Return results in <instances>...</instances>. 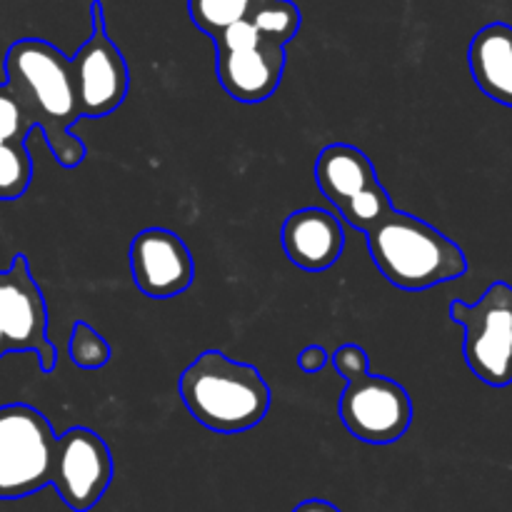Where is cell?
<instances>
[{
	"label": "cell",
	"instance_id": "1",
	"mask_svg": "<svg viewBox=\"0 0 512 512\" xmlns=\"http://www.w3.org/2000/svg\"><path fill=\"white\" fill-rule=\"evenodd\" d=\"M5 83L33 115L60 168H78L85 160V143L70 128L83 115L68 55L48 40H15L5 53Z\"/></svg>",
	"mask_w": 512,
	"mask_h": 512
},
{
	"label": "cell",
	"instance_id": "2",
	"mask_svg": "<svg viewBox=\"0 0 512 512\" xmlns=\"http://www.w3.org/2000/svg\"><path fill=\"white\" fill-rule=\"evenodd\" d=\"M188 413L213 433L235 435L255 428L270 410V385L255 365L205 350L178 380Z\"/></svg>",
	"mask_w": 512,
	"mask_h": 512
},
{
	"label": "cell",
	"instance_id": "3",
	"mask_svg": "<svg viewBox=\"0 0 512 512\" xmlns=\"http://www.w3.org/2000/svg\"><path fill=\"white\" fill-rule=\"evenodd\" d=\"M368 240L375 268L400 290H430L468 273L465 250L423 218L395 208Z\"/></svg>",
	"mask_w": 512,
	"mask_h": 512
},
{
	"label": "cell",
	"instance_id": "4",
	"mask_svg": "<svg viewBox=\"0 0 512 512\" xmlns=\"http://www.w3.org/2000/svg\"><path fill=\"white\" fill-rule=\"evenodd\" d=\"M58 435L40 410L0 405V500H20L53 485Z\"/></svg>",
	"mask_w": 512,
	"mask_h": 512
},
{
	"label": "cell",
	"instance_id": "5",
	"mask_svg": "<svg viewBox=\"0 0 512 512\" xmlns=\"http://www.w3.org/2000/svg\"><path fill=\"white\" fill-rule=\"evenodd\" d=\"M448 313L465 330L463 355L470 373L490 388L512 385V285L495 280L478 303L453 300Z\"/></svg>",
	"mask_w": 512,
	"mask_h": 512
},
{
	"label": "cell",
	"instance_id": "6",
	"mask_svg": "<svg viewBox=\"0 0 512 512\" xmlns=\"http://www.w3.org/2000/svg\"><path fill=\"white\" fill-rule=\"evenodd\" d=\"M70 65H73L83 118H105L125 103L130 90V70L123 50L108 35L100 0L90 3V35L70 58Z\"/></svg>",
	"mask_w": 512,
	"mask_h": 512
},
{
	"label": "cell",
	"instance_id": "7",
	"mask_svg": "<svg viewBox=\"0 0 512 512\" xmlns=\"http://www.w3.org/2000/svg\"><path fill=\"white\" fill-rule=\"evenodd\" d=\"M0 325L10 353H33L43 373H53L58 350L48 338V308L28 258L18 253L0 270Z\"/></svg>",
	"mask_w": 512,
	"mask_h": 512
},
{
	"label": "cell",
	"instance_id": "8",
	"mask_svg": "<svg viewBox=\"0 0 512 512\" xmlns=\"http://www.w3.org/2000/svg\"><path fill=\"white\" fill-rule=\"evenodd\" d=\"M340 420L360 443H398L413 425V400L403 385L385 375H360L345 385Z\"/></svg>",
	"mask_w": 512,
	"mask_h": 512
},
{
	"label": "cell",
	"instance_id": "9",
	"mask_svg": "<svg viewBox=\"0 0 512 512\" xmlns=\"http://www.w3.org/2000/svg\"><path fill=\"white\" fill-rule=\"evenodd\" d=\"M113 473V453L95 430L78 425L58 435L53 488L70 510H93L108 493Z\"/></svg>",
	"mask_w": 512,
	"mask_h": 512
},
{
	"label": "cell",
	"instance_id": "10",
	"mask_svg": "<svg viewBox=\"0 0 512 512\" xmlns=\"http://www.w3.org/2000/svg\"><path fill=\"white\" fill-rule=\"evenodd\" d=\"M130 275L145 298L170 300L195 280V260L185 240L168 228H145L130 243Z\"/></svg>",
	"mask_w": 512,
	"mask_h": 512
},
{
	"label": "cell",
	"instance_id": "11",
	"mask_svg": "<svg viewBox=\"0 0 512 512\" xmlns=\"http://www.w3.org/2000/svg\"><path fill=\"white\" fill-rule=\"evenodd\" d=\"M285 255L308 273L333 268L345 250V230L335 213L323 208H300L290 213L280 233Z\"/></svg>",
	"mask_w": 512,
	"mask_h": 512
},
{
	"label": "cell",
	"instance_id": "12",
	"mask_svg": "<svg viewBox=\"0 0 512 512\" xmlns=\"http://www.w3.org/2000/svg\"><path fill=\"white\" fill-rule=\"evenodd\" d=\"M285 48L260 43L238 53L215 55V75L233 100L255 105L268 100L278 90L285 73Z\"/></svg>",
	"mask_w": 512,
	"mask_h": 512
},
{
	"label": "cell",
	"instance_id": "13",
	"mask_svg": "<svg viewBox=\"0 0 512 512\" xmlns=\"http://www.w3.org/2000/svg\"><path fill=\"white\" fill-rule=\"evenodd\" d=\"M468 65L490 100L512 108V25L498 20L480 28L470 40Z\"/></svg>",
	"mask_w": 512,
	"mask_h": 512
},
{
	"label": "cell",
	"instance_id": "14",
	"mask_svg": "<svg viewBox=\"0 0 512 512\" xmlns=\"http://www.w3.org/2000/svg\"><path fill=\"white\" fill-rule=\"evenodd\" d=\"M315 183L335 210L365 188L378 183L368 153L348 143H330L315 160Z\"/></svg>",
	"mask_w": 512,
	"mask_h": 512
},
{
	"label": "cell",
	"instance_id": "15",
	"mask_svg": "<svg viewBox=\"0 0 512 512\" xmlns=\"http://www.w3.org/2000/svg\"><path fill=\"white\" fill-rule=\"evenodd\" d=\"M250 23L258 28L265 43L285 48L298 35L303 15L293 0H258L250 13Z\"/></svg>",
	"mask_w": 512,
	"mask_h": 512
},
{
	"label": "cell",
	"instance_id": "16",
	"mask_svg": "<svg viewBox=\"0 0 512 512\" xmlns=\"http://www.w3.org/2000/svg\"><path fill=\"white\" fill-rule=\"evenodd\" d=\"M258 0H188V15L198 30L215 38L230 25L248 20Z\"/></svg>",
	"mask_w": 512,
	"mask_h": 512
},
{
	"label": "cell",
	"instance_id": "17",
	"mask_svg": "<svg viewBox=\"0 0 512 512\" xmlns=\"http://www.w3.org/2000/svg\"><path fill=\"white\" fill-rule=\"evenodd\" d=\"M395 210L390 193L383 188V183H373L370 188H365L363 193H358L355 198H350L348 203L340 205L335 213L350 225V228L360 230V233H370L375 225L383 223L390 213Z\"/></svg>",
	"mask_w": 512,
	"mask_h": 512
},
{
	"label": "cell",
	"instance_id": "18",
	"mask_svg": "<svg viewBox=\"0 0 512 512\" xmlns=\"http://www.w3.org/2000/svg\"><path fill=\"white\" fill-rule=\"evenodd\" d=\"M33 180V158L28 143L0 145V200L23 198Z\"/></svg>",
	"mask_w": 512,
	"mask_h": 512
},
{
	"label": "cell",
	"instance_id": "19",
	"mask_svg": "<svg viewBox=\"0 0 512 512\" xmlns=\"http://www.w3.org/2000/svg\"><path fill=\"white\" fill-rule=\"evenodd\" d=\"M68 353L73 365L83 370H100L110 363L113 358V350L110 343L85 320H75L73 330H70V343Z\"/></svg>",
	"mask_w": 512,
	"mask_h": 512
},
{
	"label": "cell",
	"instance_id": "20",
	"mask_svg": "<svg viewBox=\"0 0 512 512\" xmlns=\"http://www.w3.org/2000/svg\"><path fill=\"white\" fill-rule=\"evenodd\" d=\"M38 128L33 115L15 95L8 83L0 85V145L5 143H28V135Z\"/></svg>",
	"mask_w": 512,
	"mask_h": 512
},
{
	"label": "cell",
	"instance_id": "21",
	"mask_svg": "<svg viewBox=\"0 0 512 512\" xmlns=\"http://www.w3.org/2000/svg\"><path fill=\"white\" fill-rule=\"evenodd\" d=\"M210 40H213V45H215V55L238 53V50H248V48H255V45L263 43L258 28L250 23V18L230 25V28H225L223 33H218L215 38H210Z\"/></svg>",
	"mask_w": 512,
	"mask_h": 512
},
{
	"label": "cell",
	"instance_id": "22",
	"mask_svg": "<svg viewBox=\"0 0 512 512\" xmlns=\"http://www.w3.org/2000/svg\"><path fill=\"white\" fill-rule=\"evenodd\" d=\"M330 363H333L335 373L340 378H345V383L353 378H360V375H368L370 373V358L360 345L355 343H345L330 355Z\"/></svg>",
	"mask_w": 512,
	"mask_h": 512
},
{
	"label": "cell",
	"instance_id": "23",
	"mask_svg": "<svg viewBox=\"0 0 512 512\" xmlns=\"http://www.w3.org/2000/svg\"><path fill=\"white\" fill-rule=\"evenodd\" d=\"M328 363H330V353L323 348V345H308V348L300 350L298 355V368L308 375L320 373Z\"/></svg>",
	"mask_w": 512,
	"mask_h": 512
},
{
	"label": "cell",
	"instance_id": "24",
	"mask_svg": "<svg viewBox=\"0 0 512 512\" xmlns=\"http://www.w3.org/2000/svg\"><path fill=\"white\" fill-rule=\"evenodd\" d=\"M293 512H343L338 505L328 503V500H303L300 505H295Z\"/></svg>",
	"mask_w": 512,
	"mask_h": 512
},
{
	"label": "cell",
	"instance_id": "25",
	"mask_svg": "<svg viewBox=\"0 0 512 512\" xmlns=\"http://www.w3.org/2000/svg\"><path fill=\"white\" fill-rule=\"evenodd\" d=\"M10 353L8 348V340H5V333H3V325H0V358H5V355Z\"/></svg>",
	"mask_w": 512,
	"mask_h": 512
}]
</instances>
